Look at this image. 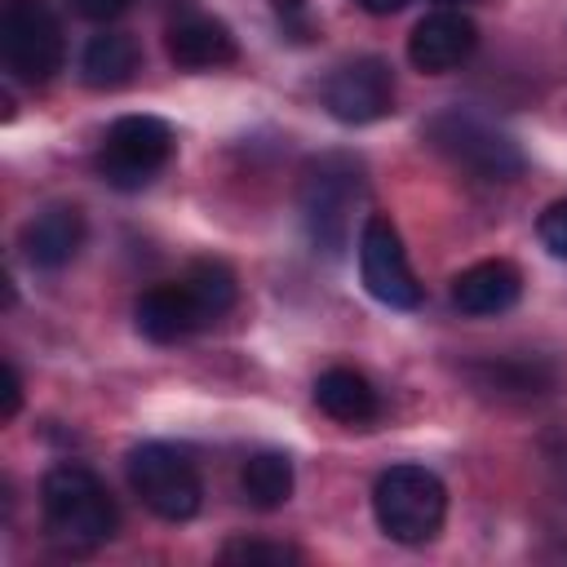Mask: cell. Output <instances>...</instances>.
I'll return each mask as SVG.
<instances>
[{
	"instance_id": "1",
	"label": "cell",
	"mask_w": 567,
	"mask_h": 567,
	"mask_svg": "<svg viewBox=\"0 0 567 567\" xmlns=\"http://www.w3.org/2000/svg\"><path fill=\"white\" fill-rule=\"evenodd\" d=\"M40 514H44V532L62 549H93V545L111 540L115 523H120L106 483L89 465H75V461H62L44 474Z\"/></svg>"
},
{
	"instance_id": "2",
	"label": "cell",
	"mask_w": 567,
	"mask_h": 567,
	"mask_svg": "<svg viewBox=\"0 0 567 567\" xmlns=\"http://www.w3.org/2000/svg\"><path fill=\"white\" fill-rule=\"evenodd\" d=\"M377 527L399 545H425L447 514V487L425 465H390L372 487Z\"/></svg>"
},
{
	"instance_id": "3",
	"label": "cell",
	"mask_w": 567,
	"mask_h": 567,
	"mask_svg": "<svg viewBox=\"0 0 567 567\" xmlns=\"http://www.w3.org/2000/svg\"><path fill=\"white\" fill-rule=\"evenodd\" d=\"M363 199V168L350 155H319L301 173V221L323 252H341Z\"/></svg>"
},
{
	"instance_id": "4",
	"label": "cell",
	"mask_w": 567,
	"mask_h": 567,
	"mask_svg": "<svg viewBox=\"0 0 567 567\" xmlns=\"http://www.w3.org/2000/svg\"><path fill=\"white\" fill-rule=\"evenodd\" d=\"M421 133L439 155H447L456 168H465L483 182H509L523 173V151L474 111H461V106L439 111L425 120Z\"/></svg>"
},
{
	"instance_id": "5",
	"label": "cell",
	"mask_w": 567,
	"mask_h": 567,
	"mask_svg": "<svg viewBox=\"0 0 567 567\" xmlns=\"http://www.w3.org/2000/svg\"><path fill=\"white\" fill-rule=\"evenodd\" d=\"M0 58L27 84L53 80V71H62V58H66L58 13L44 0H4V9H0Z\"/></svg>"
},
{
	"instance_id": "6",
	"label": "cell",
	"mask_w": 567,
	"mask_h": 567,
	"mask_svg": "<svg viewBox=\"0 0 567 567\" xmlns=\"http://www.w3.org/2000/svg\"><path fill=\"white\" fill-rule=\"evenodd\" d=\"M173 155V128L159 115H120L102 146H97V173L115 190H142Z\"/></svg>"
},
{
	"instance_id": "7",
	"label": "cell",
	"mask_w": 567,
	"mask_h": 567,
	"mask_svg": "<svg viewBox=\"0 0 567 567\" xmlns=\"http://www.w3.org/2000/svg\"><path fill=\"white\" fill-rule=\"evenodd\" d=\"M128 483L137 492V501L155 514V518H168V523H186L199 514V501H204V487H199V474L195 465L168 447V443H142L128 452Z\"/></svg>"
},
{
	"instance_id": "8",
	"label": "cell",
	"mask_w": 567,
	"mask_h": 567,
	"mask_svg": "<svg viewBox=\"0 0 567 567\" xmlns=\"http://www.w3.org/2000/svg\"><path fill=\"white\" fill-rule=\"evenodd\" d=\"M359 275H363V288L381 306H390V310H416L421 306V284L408 266L403 239H399L394 221L381 213H372L359 230Z\"/></svg>"
},
{
	"instance_id": "9",
	"label": "cell",
	"mask_w": 567,
	"mask_h": 567,
	"mask_svg": "<svg viewBox=\"0 0 567 567\" xmlns=\"http://www.w3.org/2000/svg\"><path fill=\"white\" fill-rule=\"evenodd\" d=\"M323 106L341 124H372L394 111V75L381 58L341 62L323 80Z\"/></svg>"
},
{
	"instance_id": "10",
	"label": "cell",
	"mask_w": 567,
	"mask_h": 567,
	"mask_svg": "<svg viewBox=\"0 0 567 567\" xmlns=\"http://www.w3.org/2000/svg\"><path fill=\"white\" fill-rule=\"evenodd\" d=\"M133 319H137V332H142L146 341H155V346L186 341V337H195L199 328L213 323L186 279L146 288V292L137 297V306H133Z\"/></svg>"
},
{
	"instance_id": "11",
	"label": "cell",
	"mask_w": 567,
	"mask_h": 567,
	"mask_svg": "<svg viewBox=\"0 0 567 567\" xmlns=\"http://www.w3.org/2000/svg\"><path fill=\"white\" fill-rule=\"evenodd\" d=\"M478 44V27L474 18H465L461 9H434L425 13L412 35H408V62L425 75H443L452 66H461Z\"/></svg>"
},
{
	"instance_id": "12",
	"label": "cell",
	"mask_w": 567,
	"mask_h": 567,
	"mask_svg": "<svg viewBox=\"0 0 567 567\" xmlns=\"http://www.w3.org/2000/svg\"><path fill=\"white\" fill-rule=\"evenodd\" d=\"M18 248L40 270H62L84 248V213L75 204H49L22 221Z\"/></svg>"
},
{
	"instance_id": "13",
	"label": "cell",
	"mask_w": 567,
	"mask_h": 567,
	"mask_svg": "<svg viewBox=\"0 0 567 567\" xmlns=\"http://www.w3.org/2000/svg\"><path fill=\"white\" fill-rule=\"evenodd\" d=\"M523 297V275L514 261L492 257V261H474L452 279V306L461 315L487 319V315H505L514 301Z\"/></svg>"
},
{
	"instance_id": "14",
	"label": "cell",
	"mask_w": 567,
	"mask_h": 567,
	"mask_svg": "<svg viewBox=\"0 0 567 567\" xmlns=\"http://www.w3.org/2000/svg\"><path fill=\"white\" fill-rule=\"evenodd\" d=\"M168 58L182 66V71H213V66H226L235 62V35L226 22L217 18H182L168 27Z\"/></svg>"
},
{
	"instance_id": "15",
	"label": "cell",
	"mask_w": 567,
	"mask_h": 567,
	"mask_svg": "<svg viewBox=\"0 0 567 567\" xmlns=\"http://www.w3.org/2000/svg\"><path fill=\"white\" fill-rule=\"evenodd\" d=\"M315 403H319V412H328L341 425H368L381 412V399H377L372 381L363 372H354V368H328V372H319Z\"/></svg>"
},
{
	"instance_id": "16",
	"label": "cell",
	"mask_w": 567,
	"mask_h": 567,
	"mask_svg": "<svg viewBox=\"0 0 567 567\" xmlns=\"http://www.w3.org/2000/svg\"><path fill=\"white\" fill-rule=\"evenodd\" d=\"M137 40L128 31H102L80 53V75L89 89H120L137 71Z\"/></svg>"
},
{
	"instance_id": "17",
	"label": "cell",
	"mask_w": 567,
	"mask_h": 567,
	"mask_svg": "<svg viewBox=\"0 0 567 567\" xmlns=\"http://www.w3.org/2000/svg\"><path fill=\"white\" fill-rule=\"evenodd\" d=\"M239 492L252 509H279L292 496V461L284 452H257L239 470Z\"/></svg>"
},
{
	"instance_id": "18",
	"label": "cell",
	"mask_w": 567,
	"mask_h": 567,
	"mask_svg": "<svg viewBox=\"0 0 567 567\" xmlns=\"http://www.w3.org/2000/svg\"><path fill=\"white\" fill-rule=\"evenodd\" d=\"M182 279L190 284V292L199 297V306L208 310V319H221V315L235 306L239 284H235V270H230L226 261H195Z\"/></svg>"
},
{
	"instance_id": "19",
	"label": "cell",
	"mask_w": 567,
	"mask_h": 567,
	"mask_svg": "<svg viewBox=\"0 0 567 567\" xmlns=\"http://www.w3.org/2000/svg\"><path fill=\"white\" fill-rule=\"evenodd\" d=\"M483 385L514 390V394H545V390L554 385V368H540V363H527V359H514V363H487Z\"/></svg>"
},
{
	"instance_id": "20",
	"label": "cell",
	"mask_w": 567,
	"mask_h": 567,
	"mask_svg": "<svg viewBox=\"0 0 567 567\" xmlns=\"http://www.w3.org/2000/svg\"><path fill=\"white\" fill-rule=\"evenodd\" d=\"M221 563H301V554L279 540H230L221 549Z\"/></svg>"
},
{
	"instance_id": "21",
	"label": "cell",
	"mask_w": 567,
	"mask_h": 567,
	"mask_svg": "<svg viewBox=\"0 0 567 567\" xmlns=\"http://www.w3.org/2000/svg\"><path fill=\"white\" fill-rule=\"evenodd\" d=\"M536 235L554 257H567V195L545 204V213L536 217Z\"/></svg>"
},
{
	"instance_id": "22",
	"label": "cell",
	"mask_w": 567,
	"mask_h": 567,
	"mask_svg": "<svg viewBox=\"0 0 567 567\" xmlns=\"http://www.w3.org/2000/svg\"><path fill=\"white\" fill-rule=\"evenodd\" d=\"M128 4H133V0H71V9H75L80 18H89V22H111V18H120Z\"/></svg>"
},
{
	"instance_id": "23",
	"label": "cell",
	"mask_w": 567,
	"mask_h": 567,
	"mask_svg": "<svg viewBox=\"0 0 567 567\" xmlns=\"http://www.w3.org/2000/svg\"><path fill=\"white\" fill-rule=\"evenodd\" d=\"M18 403H22V377L13 363H4V416H13Z\"/></svg>"
},
{
	"instance_id": "24",
	"label": "cell",
	"mask_w": 567,
	"mask_h": 567,
	"mask_svg": "<svg viewBox=\"0 0 567 567\" xmlns=\"http://www.w3.org/2000/svg\"><path fill=\"white\" fill-rule=\"evenodd\" d=\"M359 9H368V13H377V18H385V13H399L408 0H354Z\"/></svg>"
},
{
	"instance_id": "25",
	"label": "cell",
	"mask_w": 567,
	"mask_h": 567,
	"mask_svg": "<svg viewBox=\"0 0 567 567\" xmlns=\"http://www.w3.org/2000/svg\"><path fill=\"white\" fill-rule=\"evenodd\" d=\"M434 4H439V9H456L461 0H434Z\"/></svg>"
},
{
	"instance_id": "26",
	"label": "cell",
	"mask_w": 567,
	"mask_h": 567,
	"mask_svg": "<svg viewBox=\"0 0 567 567\" xmlns=\"http://www.w3.org/2000/svg\"><path fill=\"white\" fill-rule=\"evenodd\" d=\"M279 4H288V9H297V4H301V0H279Z\"/></svg>"
}]
</instances>
